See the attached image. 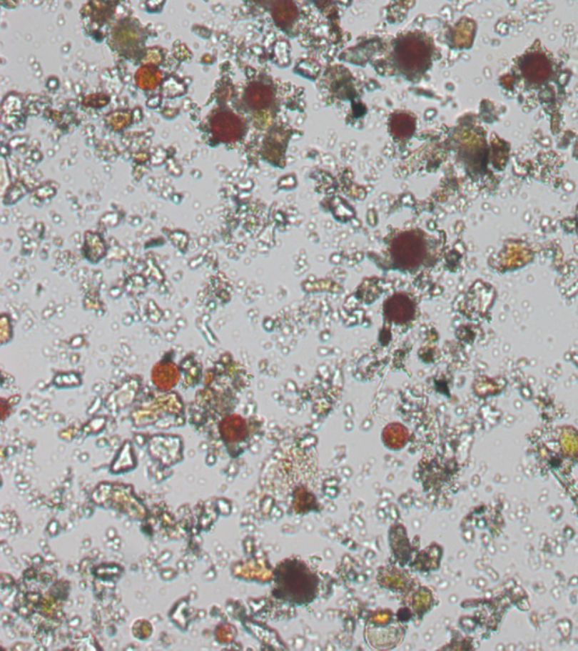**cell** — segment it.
<instances>
[{"mask_svg": "<svg viewBox=\"0 0 578 651\" xmlns=\"http://www.w3.org/2000/svg\"><path fill=\"white\" fill-rule=\"evenodd\" d=\"M318 587L319 579L300 560H285L275 571L273 595L290 605L311 604L315 600Z\"/></svg>", "mask_w": 578, "mask_h": 651, "instance_id": "obj_1", "label": "cell"}, {"mask_svg": "<svg viewBox=\"0 0 578 651\" xmlns=\"http://www.w3.org/2000/svg\"><path fill=\"white\" fill-rule=\"evenodd\" d=\"M397 62L405 71H419L430 61V46L418 38H407L397 46Z\"/></svg>", "mask_w": 578, "mask_h": 651, "instance_id": "obj_2", "label": "cell"}, {"mask_svg": "<svg viewBox=\"0 0 578 651\" xmlns=\"http://www.w3.org/2000/svg\"><path fill=\"white\" fill-rule=\"evenodd\" d=\"M522 69L529 79L540 81L549 74V64L542 54H531L522 64Z\"/></svg>", "mask_w": 578, "mask_h": 651, "instance_id": "obj_3", "label": "cell"}, {"mask_svg": "<svg viewBox=\"0 0 578 651\" xmlns=\"http://www.w3.org/2000/svg\"><path fill=\"white\" fill-rule=\"evenodd\" d=\"M422 246L417 239L412 237H405L397 241V254L405 264H411L420 258Z\"/></svg>", "mask_w": 578, "mask_h": 651, "instance_id": "obj_4", "label": "cell"}, {"mask_svg": "<svg viewBox=\"0 0 578 651\" xmlns=\"http://www.w3.org/2000/svg\"><path fill=\"white\" fill-rule=\"evenodd\" d=\"M214 130L218 137L223 138L225 141H230L236 138L240 133V122L235 116L224 114L215 120Z\"/></svg>", "mask_w": 578, "mask_h": 651, "instance_id": "obj_5", "label": "cell"}, {"mask_svg": "<svg viewBox=\"0 0 578 651\" xmlns=\"http://www.w3.org/2000/svg\"><path fill=\"white\" fill-rule=\"evenodd\" d=\"M246 99H248L250 106L253 108L263 109L271 102L273 94H271L270 89L263 85H252L248 89Z\"/></svg>", "mask_w": 578, "mask_h": 651, "instance_id": "obj_6", "label": "cell"}, {"mask_svg": "<svg viewBox=\"0 0 578 651\" xmlns=\"http://www.w3.org/2000/svg\"><path fill=\"white\" fill-rule=\"evenodd\" d=\"M414 120L411 119L410 116H405V114H399V116H395V119L392 120V130L395 135L400 136H408L409 134L412 133L414 130Z\"/></svg>", "mask_w": 578, "mask_h": 651, "instance_id": "obj_7", "label": "cell"}, {"mask_svg": "<svg viewBox=\"0 0 578 651\" xmlns=\"http://www.w3.org/2000/svg\"><path fill=\"white\" fill-rule=\"evenodd\" d=\"M296 15L294 4L292 3H279L275 6L273 9V16L279 23L290 22Z\"/></svg>", "mask_w": 578, "mask_h": 651, "instance_id": "obj_8", "label": "cell"}]
</instances>
